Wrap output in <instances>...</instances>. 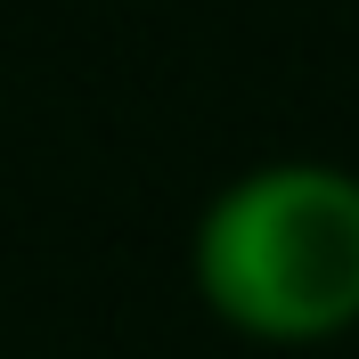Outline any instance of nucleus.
<instances>
[{"label":"nucleus","mask_w":359,"mask_h":359,"mask_svg":"<svg viewBox=\"0 0 359 359\" xmlns=\"http://www.w3.org/2000/svg\"><path fill=\"white\" fill-rule=\"evenodd\" d=\"M204 302L262 343H318L359 318V180L318 163L237 180L196 237Z\"/></svg>","instance_id":"obj_1"}]
</instances>
